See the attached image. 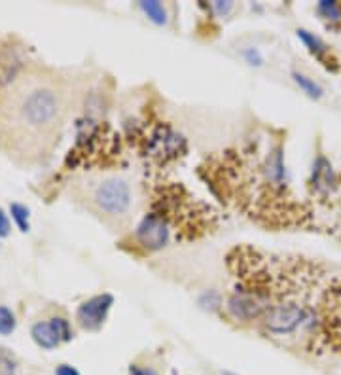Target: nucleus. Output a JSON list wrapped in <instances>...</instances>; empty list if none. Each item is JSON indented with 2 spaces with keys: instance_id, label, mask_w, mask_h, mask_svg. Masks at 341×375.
Listing matches in <instances>:
<instances>
[{
  "instance_id": "4",
  "label": "nucleus",
  "mask_w": 341,
  "mask_h": 375,
  "mask_svg": "<svg viewBox=\"0 0 341 375\" xmlns=\"http://www.w3.org/2000/svg\"><path fill=\"white\" fill-rule=\"evenodd\" d=\"M112 303H114L112 294L93 296L76 309V320L87 332H97L108 317Z\"/></svg>"
},
{
  "instance_id": "9",
  "label": "nucleus",
  "mask_w": 341,
  "mask_h": 375,
  "mask_svg": "<svg viewBox=\"0 0 341 375\" xmlns=\"http://www.w3.org/2000/svg\"><path fill=\"white\" fill-rule=\"evenodd\" d=\"M139 8L145 12V16L156 25L167 23V10L163 4L156 2V0H148V2H139Z\"/></svg>"
},
{
  "instance_id": "17",
  "label": "nucleus",
  "mask_w": 341,
  "mask_h": 375,
  "mask_svg": "<svg viewBox=\"0 0 341 375\" xmlns=\"http://www.w3.org/2000/svg\"><path fill=\"white\" fill-rule=\"evenodd\" d=\"M129 375H157V374L152 368H142V366L131 364V368H129Z\"/></svg>"
},
{
  "instance_id": "19",
  "label": "nucleus",
  "mask_w": 341,
  "mask_h": 375,
  "mask_svg": "<svg viewBox=\"0 0 341 375\" xmlns=\"http://www.w3.org/2000/svg\"><path fill=\"white\" fill-rule=\"evenodd\" d=\"M214 8H216L220 13H225L228 10H230V8H232V2H224V4H222V2H216V4H214Z\"/></svg>"
},
{
  "instance_id": "18",
  "label": "nucleus",
  "mask_w": 341,
  "mask_h": 375,
  "mask_svg": "<svg viewBox=\"0 0 341 375\" xmlns=\"http://www.w3.org/2000/svg\"><path fill=\"white\" fill-rule=\"evenodd\" d=\"M55 375H80V371L76 368H72V366H69V364H61V366H57V369H55Z\"/></svg>"
},
{
  "instance_id": "3",
  "label": "nucleus",
  "mask_w": 341,
  "mask_h": 375,
  "mask_svg": "<svg viewBox=\"0 0 341 375\" xmlns=\"http://www.w3.org/2000/svg\"><path fill=\"white\" fill-rule=\"evenodd\" d=\"M91 201L99 213L108 218H125L133 205L131 188L123 179L110 177L93 188Z\"/></svg>"
},
{
  "instance_id": "5",
  "label": "nucleus",
  "mask_w": 341,
  "mask_h": 375,
  "mask_svg": "<svg viewBox=\"0 0 341 375\" xmlns=\"http://www.w3.org/2000/svg\"><path fill=\"white\" fill-rule=\"evenodd\" d=\"M171 228L167 222L156 213L146 214L145 220L137 228V241L148 250H160L169 242Z\"/></svg>"
},
{
  "instance_id": "16",
  "label": "nucleus",
  "mask_w": 341,
  "mask_h": 375,
  "mask_svg": "<svg viewBox=\"0 0 341 375\" xmlns=\"http://www.w3.org/2000/svg\"><path fill=\"white\" fill-rule=\"evenodd\" d=\"M8 233H10V220H8V214L0 207V237H6Z\"/></svg>"
},
{
  "instance_id": "2",
  "label": "nucleus",
  "mask_w": 341,
  "mask_h": 375,
  "mask_svg": "<svg viewBox=\"0 0 341 375\" xmlns=\"http://www.w3.org/2000/svg\"><path fill=\"white\" fill-rule=\"evenodd\" d=\"M63 114V97L52 84L35 82L13 93L10 116L13 131H21L23 137L29 135V139L46 142L57 133Z\"/></svg>"
},
{
  "instance_id": "12",
  "label": "nucleus",
  "mask_w": 341,
  "mask_h": 375,
  "mask_svg": "<svg viewBox=\"0 0 341 375\" xmlns=\"http://www.w3.org/2000/svg\"><path fill=\"white\" fill-rule=\"evenodd\" d=\"M317 12L323 16L326 21H341V4L340 2H330V0H323L317 4Z\"/></svg>"
},
{
  "instance_id": "20",
  "label": "nucleus",
  "mask_w": 341,
  "mask_h": 375,
  "mask_svg": "<svg viewBox=\"0 0 341 375\" xmlns=\"http://www.w3.org/2000/svg\"><path fill=\"white\" fill-rule=\"evenodd\" d=\"M225 375H232V374H225Z\"/></svg>"
},
{
  "instance_id": "1",
  "label": "nucleus",
  "mask_w": 341,
  "mask_h": 375,
  "mask_svg": "<svg viewBox=\"0 0 341 375\" xmlns=\"http://www.w3.org/2000/svg\"><path fill=\"white\" fill-rule=\"evenodd\" d=\"M233 318L307 351H341V273L300 256L237 247L228 254Z\"/></svg>"
},
{
  "instance_id": "10",
  "label": "nucleus",
  "mask_w": 341,
  "mask_h": 375,
  "mask_svg": "<svg viewBox=\"0 0 341 375\" xmlns=\"http://www.w3.org/2000/svg\"><path fill=\"white\" fill-rule=\"evenodd\" d=\"M292 76H294L296 84H298V86H300L301 89H303V93H307L309 97H313V99H320V97H323V87L318 86V84L315 80H311L309 76L301 74V72H294Z\"/></svg>"
},
{
  "instance_id": "7",
  "label": "nucleus",
  "mask_w": 341,
  "mask_h": 375,
  "mask_svg": "<svg viewBox=\"0 0 341 375\" xmlns=\"http://www.w3.org/2000/svg\"><path fill=\"white\" fill-rule=\"evenodd\" d=\"M313 182H315V188L320 194H328L332 184H334V171H332V165H330L323 156L317 159V165H315V171H313Z\"/></svg>"
},
{
  "instance_id": "14",
  "label": "nucleus",
  "mask_w": 341,
  "mask_h": 375,
  "mask_svg": "<svg viewBox=\"0 0 341 375\" xmlns=\"http://www.w3.org/2000/svg\"><path fill=\"white\" fill-rule=\"evenodd\" d=\"M16 371H18L16 358H13L6 349L0 347V375H16Z\"/></svg>"
},
{
  "instance_id": "8",
  "label": "nucleus",
  "mask_w": 341,
  "mask_h": 375,
  "mask_svg": "<svg viewBox=\"0 0 341 375\" xmlns=\"http://www.w3.org/2000/svg\"><path fill=\"white\" fill-rule=\"evenodd\" d=\"M298 38L306 44L307 50H309L313 55H317V57L320 59L324 65H328L326 63V59H324V55H326V52H328V47H326V44H324L318 36L311 35V33H307V30H298Z\"/></svg>"
},
{
  "instance_id": "6",
  "label": "nucleus",
  "mask_w": 341,
  "mask_h": 375,
  "mask_svg": "<svg viewBox=\"0 0 341 375\" xmlns=\"http://www.w3.org/2000/svg\"><path fill=\"white\" fill-rule=\"evenodd\" d=\"M30 335H33L36 345L42 347V349H55L61 343L57 332H55V328H53V324L50 320L47 323H36L30 328Z\"/></svg>"
},
{
  "instance_id": "13",
  "label": "nucleus",
  "mask_w": 341,
  "mask_h": 375,
  "mask_svg": "<svg viewBox=\"0 0 341 375\" xmlns=\"http://www.w3.org/2000/svg\"><path fill=\"white\" fill-rule=\"evenodd\" d=\"M18 326L16 315L6 306H0V335H10Z\"/></svg>"
},
{
  "instance_id": "15",
  "label": "nucleus",
  "mask_w": 341,
  "mask_h": 375,
  "mask_svg": "<svg viewBox=\"0 0 341 375\" xmlns=\"http://www.w3.org/2000/svg\"><path fill=\"white\" fill-rule=\"evenodd\" d=\"M50 323L53 324V328L57 332L59 340L61 341H70L72 340V328H70V323L65 317H53Z\"/></svg>"
},
{
  "instance_id": "11",
  "label": "nucleus",
  "mask_w": 341,
  "mask_h": 375,
  "mask_svg": "<svg viewBox=\"0 0 341 375\" xmlns=\"http://www.w3.org/2000/svg\"><path fill=\"white\" fill-rule=\"evenodd\" d=\"M10 213H12V218L13 222L18 224L19 231L27 233V231L30 230L29 208L25 207V205H21V203H12V205H10Z\"/></svg>"
}]
</instances>
